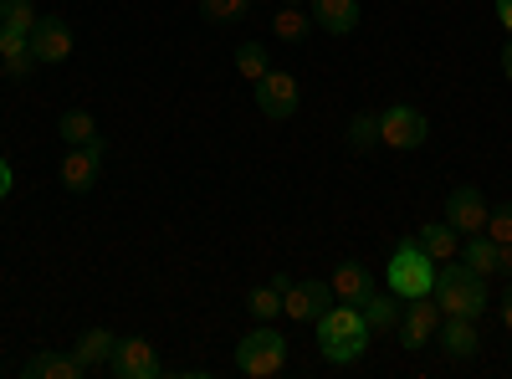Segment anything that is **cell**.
<instances>
[{
  "label": "cell",
  "instance_id": "1",
  "mask_svg": "<svg viewBox=\"0 0 512 379\" xmlns=\"http://www.w3.org/2000/svg\"><path fill=\"white\" fill-rule=\"evenodd\" d=\"M313 328H318V354L328 364H359L369 354V339H374V328L364 323L359 303H333Z\"/></svg>",
  "mask_w": 512,
  "mask_h": 379
},
{
  "label": "cell",
  "instance_id": "2",
  "mask_svg": "<svg viewBox=\"0 0 512 379\" xmlns=\"http://www.w3.org/2000/svg\"><path fill=\"white\" fill-rule=\"evenodd\" d=\"M431 298L446 318H482L487 313V277H477L466 262H441Z\"/></svg>",
  "mask_w": 512,
  "mask_h": 379
},
{
  "label": "cell",
  "instance_id": "3",
  "mask_svg": "<svg viewBox=\"0 0 512 379\" xmlns=\"http://www.w3.org/2000/svg\"><path fill=\"white\" fill-rule=\"evenodd\" d=\"M287 364H292V344H287V333H277L272 323H256L236 344V369L246 379H277V374H287Z\"/></svg>",
  "mask_w": 512,
  "mask_h": 379
},
{
  "label": "cell",
  "instance_id": "4",
  "mask_svg": "<svg viewBox=\"0 0 512 379\" xmlns=\"http://www.w3.org/2000/svg\"><path fill=\"white\" fill-rule=\"evenodd\" d=\"M384 287H390L400 303H410V298H431V287H436V262L425 257L415 241H400V246H395V257H390V267H384Z\"/></svg>",
  "mask_w": 512,
  "mask_h": 379
},
{
  "label": "cell",
  "instance_id": "5",
  "mask_svg": "<svg viewBox=\"0 0 512 379\" xmlns=\"http://www.w3.org/2000/svg\"><path fill=\"white\" fill-rule=\"evenodd\" d=\"M425 139H431V123H425L420 108H410V103H390V108L379 113V144H384V149L410 154V149H420Z\"/></svg>",
  "mask_w": 512,
  "mask_h": 379
},
{
  "label": "cell",
  "instance_id": "6",
  "mask_svg": "<svg viewBox=\"0 0 512 379\" xmlns=\"http://www.w3.org/2000/svg\"><path fill=\"white\" fill-rule=\"evenodd\" d=\"M328 308H333V287L318 277H308V282L292 277L282 287V318H292V323H318Z\"/></svg>",
  "mask_w": 512,
  "mask_h": 379
},
{
  "label": "cell",
  "instance_id": "7",
  "mask_svg": "<svg viewBox=\"0 0 512 379\" xmlns=\"http://www.w3.org/2000/svg\"><path fill=\"white\" fill-rule=\"evenodd\" d=\"M297 103H303V88H297V77L287 67H272L262 82H256V108H262V118L282 123L297 113Z\"/></svg>",
  "mask_w": 512,
  "mask_h": 379
},
{
  "label": "cell",
  "instance_id": "8",
  "mask_svg": "<svg viewBox=\"0 0 512 379\" xmlns=\"http://www.w3.org/2000/svg\"><path fill=\"white\" fill-rule=\"evenodd\" d=\"M441 308H436V298H410L405 303V313H400V344L405 349H425V344H436V333H441Z\"/></svg>",
  "mask_w": 512,
  "mask_h": 379
},
{
  "label": "cell",
  "instance_id": "9",
  "mask_svg": "<svg viewBox=\"0 0 512 379\" xmlns=\"http://www.w3.org/2000/svg\"><path fill=\"white\" fill-rule=\"evenodd\" d=\"M108 369H113L118 379H159V374H164V359L154 354L149 339H118Z\"/></svg>",
  "mask_w": 512,
  "mask_h": 379
},
{
  "label": "cell",
  "instance_id": "10",
  "mask_svg": "<svg viewBox=\"0 0 512 379\" xmlns=\"http://www.w3.org/2000/svg\"><path fill=\"white\" fill-rule=\"evenodd\" d=\"M487 216H492V205L482 200L477 185H456V190L446 195V221H451L461 236H482V231H487Z\"/></svg>",
  "mask_w": 512,
  "mask_h": 379
},
{
  "label": "cell",
  "instance_id": "11",
  "mask_svg": "<svg viewBox=\"0 0 512 379\" xmlns=\"http://www.w3.org/2000/svg\"><path fill=\"white\" fill-rule=\"evenodd\" d=\"M72 26L62 21V16H41L36 21V31H31V52H36V62L41 67H62L67 57H72Z\"/></svg>",
  "mask_w": 512,
  "mask_h": 379
},
{
  "label": "cell",
  "instance_id": "12",
  "mask_svg": "<svg viewBox=\"0 0 512 379\" xmlns=\"http://www.w3.org/2000/svg\"><path fill=\"white\" fill-rule=\"evenodd\" d=\"M57 175H62V185H67L72 195L93 190V185H98V175H103V144H82V149H67Z\"/></svg>",
  "mask_w": 512,
  "mask_h": 379
},
{
  "label": "cell",
  "instance_id": "13",
  "mask_svg": "<svg viewBox=\"0 0 512 379\" xmlns=\"http://www.w3.org/2000/svg\"><path fill=\"white\" fill-rule=\"evenodd\" d=\"M41 62H36V52H31V36L26 31H16V26H0V72L6 77H31Z\"/></svg>",
  "mask_w": 512,
  "mask_h": 379
},
{
  "label": "cell",
  "instance_id": "14",
  "mask_svg": "<svg viewBox=\"0 0 512 379\" xmlns=\"http://www.w3.org/2000/svg\"><path fill=\"white\" fill-rule=\"evenodd\" d=\"M436 344L446 359H472L482 349V333H477V318H441V333Z\"/></svg>",
  "mask_w": 512,
  "mask_h": 379
},
{
  "label": "cell",
  "instance_id": "15",
  "mask_svg": "<svg viewBox=\"0 0 512 379\" xmlns=\"http://www.w3.org/2000/svg\"><path fill=\"white\" fill-rule=\"evenodd\" d=\"M415 246L441 267V262H456V257H461V231H456L451 221H425L420 236H415Z\"/></svg>",
  "mask_w": 512,
  "mask_h": 379
},
{
  "label": "cell",
  "instance_id": "16",
  "mask_svg": "<svg viewBox=\"0 0 512 379\" xmlns=\"http://www.w3.org/2000/svg\"><path fill=\"white\" fill-rule=\"evenodd\" d=\"M313 26H323L328 36H349L359 26V0H308Z\"/></svg>",
  "mask_w": 512,
  "mask_h": 379
},
{
  "label": "cell",
  "instance_id": "17",
  "mask_svg": "<svg viewBox=\"0 0 512 379\" xmlns=\"http://www.w3.org/2000/svg\"><path fill=\"white\" fill-rule=\"evenodd\" d=\"M57 139H62L67 149H82V144H103V139H98V118H93L88 108H67V113L57 118Z\"/></svg>",
  "mask_w": 512,
  "mask_h": 379
},
{
  "label": "cell",
  "instance_id": "18",
  "mask_svg": "<svg viewBox=\"0 0 512 379\" xmlns=\"http://www.w3.org/2000/svg\"><path fill=\"white\" fill-rule=\"evenodd\" d=\"M461 262L472 267L477 277H497V272H502V241H492V236H466Z\"/></svg>",
  "mask_w": 512,
  "mask_h": 379
},
{
  "label": "cell",
  "instance_id": "19",
  "mask_svg": "<svg viewBox=\"0 0 512 379\" xmlns=\"http://www.w3.org/2000/svg\"><path fill=\"white\" fill-rule=\"evenodd\" d=\"M359 313H364V323L374 328V333H384V328H395L400 323V303H395V292L390 287H369L364 298H359Z\"/></svg>",
  "mask_w": 512,
  "mask_h": 379
},
{
  "label": "cell",
  "instance_id": "20",
  "mask_svg": "<svg viewBox=\"0 0 512 379\" xmlns=\"http://www.w3.org/2000/svg\"><path fill=\"white\" fill-rule=\"evenodd\" d=\"M328 287H333V303H359L364 292L374 287V277H369V267L364 262H344L333 277H328Z\"/></svg>",
  "mask_w": 512,
  "mask_h": 379
},
{
  "label": "cell",
  "instance_id": "21",
  "mask_svg": "<svg viewBox=\"0 0 512 379\" xmlns=\"http://www.w3.org/2000/svg\"><path fill=\"white\" fill-rule=\"evenodd\" d=\"M113 344H118V339H113L108 328H88V333L77 339V349H72V354H77V364H82V369L93 374V369H108V359H113Z\"/></svg>",
  "mask_w": 512,
  "mask_h": 379
},
{
  "label": "cell",
  "instance_id": "22",
  "mask_svg": "<svg viewBox=\"0 0 512 379\" xmlns=\"http://www.w3.org/2000/svg\"><path fill=\"white\" fill-rule=\"evenodd\" d=\"M26 379H88V369L77 364V354H36L26 364Z\"/></svg>",
  "mask_w": 512,
  "mask_h": 379
},
{
  "label": "cell",
  "instance_id": "23",
  "mask_svg": "<svg viewBox=\"0 0 512 379\" xmlns=\"http://www.w3.org/2000/svg\"><path fill=\"white\" fill-rule=\"evenodd\" d=\"M236 72H241V82H251V88L272 72V57H267L262 41H241V47H236Z\"/></svg>",
  "mask_w": 512,
  "mask_h": 379
},
{
  "label": "cell",
  "instance_id": "24",
  "mask_svg": "<svg viewBox=\"0 0 512 379\" xmlns=\"http://www.w3.org/2000/svg\"><path fill=\"white\" fill-rule=\"evenodd\" d=\"M272 31H277V41H303L313 31V11L308 6H282L272 16Z\"/></svg>",
  "mask_w": 512,
  "mask_h": 379
},
{
  "label": "cell",
  "instance_id": "25",
  "mask_svg": "<svg viewBox=\"0 0 512 379\" xmlns=\"http://www.w3.org/2000/svg\"><path fill=\"white\" fill-rule=\"evenodd\" d=\"M256 11V0H200V16L210 21V26H236V21H246Z\"/></svg>",
  "mask_w": 512,
  "mask_h": 379
},
{
  "label": "cell",
  "instance_id": "26",
  "mask_svg": "<svg viewBox=\"0 0 512 379\" xmlns=\"http://www.w3.org/2000/svg\"><path fill=\"white\" fill-rule=\"evenodd\" d=\"M246 313H251L256 323H272V318H282V287H277V282H267V287H251V292H246Z\"/></svg>",
  "mask_w": 512,
  "mask_h": 379
},
{
  "label": "cell",
  "instance_id": "27",
  "mask_svg": "<svg viewBox=\"0 0 512 379\" xmlns=\"http://www.w3.org/2000/svg\"><path fill=\"white\" fill-rule=\"evenodd\" d=\"M36 21H41V11L31 6V0H0V26H16V31H36Z\"/></svg>",
  "mask_w": 512,
  "mask_h": 379
},
{
  "label": "cell",
  "instance_id": "28",
  "mask_svg": "<svg viewBox=\"0 0 512 379\" xmlns=\"http://www.w3.org/2000/svg\"><path fill=\"white\" fill-rule=\"evenodd\" d=\"M349 144H354V149H374V144H379V113H359V118L349 123Z\"/></svg>",
  "mask_w": 512,
  "mask_h": 379
},
{
  "label": "cell",
  "instance_id": "29",
  "mask_svg": "<svg viewBox=\"0 0 512 379\" xmlns=\"http://www.w3.org/2000/svg\"><path fill=\"white\" fill-rule=\"evenodd\" d=\"M482 236H492V241H512V200L492 210V216H487V231H482Z\"/></svg>",
  "mask_w": 512,
  "mask_h": 379
},
{
  "label": "cell",
  "instance_id": "30",
  "mask_svg": "<svg viewBox=\"0 0 512 379\" xmlns=\"http://www.w3.org/2000/svg\"><path fill=\"white\" fill-rule=\"evenodd\" d=\"M11 185H16V175H11V164H6V159H0V200H6V195H11Z\"/></svg>",
  "mask_w": 512,
  "mask_h": 379
},
{
  "label": "cell",
  "instance_id": "31",
  "mask_svg": "<svg viewBox=\"0 0 512 379\" xmlns=\"http://www.w3.org/2000/svg\"><path fill=\"white\" fill-rule=\"evenodd\" d=\"M502 328H507V333H512V287H507V292H502Z\"/></svg>",
  "mask_w": 512,
  "mask_h": 379
},
{
  "label": "cell",
  "instance_id": "32",
  "mask_svg": "<svg viewBox=\"0 0 512 379\" xmlns=\"http://www.w3.org/2000/svg\"><path fill=\"white\" fill-rule=\"evenodd\" d=\"M497 16H502V31H512V0H497Z\"/></svg>",
  "mask_w": 512,
  "mask_h": 379
},
{
  "label": "cell",
  "instance_id": "33",
  "mask_svg": "<svg viewBox=\"0 0 512 379\" xmlns=\"http://www.w3.org/2000/svg\"><path fill=\"white\" fill-rule=\"evenodd\" d=\"M502 77L512 82V41H507V47H502Z\"/></svg>",
  "mask_w": 512,
  "mask_h": 379
},
{
  "label": "cell",
  "instance_id": "34",
  "mask_svg": "<svg viewBox=\"0 0 512 379\" xmlns=\"http://www.w3.org/2000/svg\"><path fill=\"white\" fill-rule=\"evenodd\" d=\"M282 6H308V0H282Z\"/></svg>",
  "mask_w": 512,
  "mask_h": 379
},
{
  "label": "cell",
  "instance_id": "35",
  "mask_svg": "<svg viewBox=\"0 0 512 379\" xmlns=\"http://www.w3.org/2000/svg\"><path fill=\"white\" fill-rule=\"evenodd\" d=\"M0 374H6V364H0Z\"/></svg>",
  "mask_w": 512,
  "mask_h": 379
},
{
  "label": "cell",
  "instance_id": "36",
  "mask_svg": "<svg viewBox=\"0 0 512 379\" xmlns=\"http://www.w3.org/2000/svg\"><path fill=\"white\" fill-rule=\"evenodd\" d=\"M507 354H512V344H507Z\"/></svg>",
  "mask_w": 512,
  "mask_h": 379
}]
</instances>
